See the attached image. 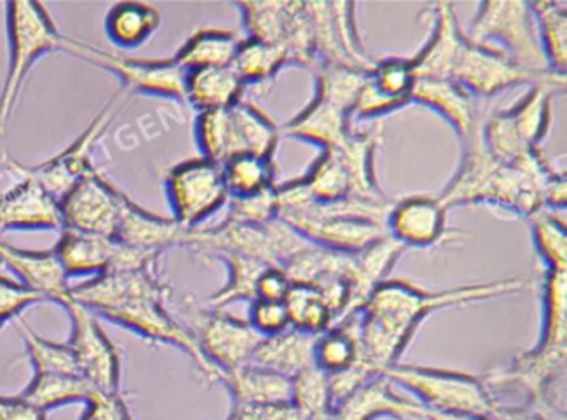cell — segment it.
<instances>
[{
	"label": "cell",
	"instance_id": "cell-37",
	"mask_svg": "<svg viewBox=\"0 0 567 420\" xmlns=\"http://www.w3.org/2000/svg\"><path fill=\"white\" fill-rule=\"evenodd\" d=\"M566 273L544 271L540 283L543 326L536 349L567 350Z\"/></svg>",
	"mask_w": 567,
	"mask_h": 420
},
{
	"label": "cell",
	"instance_id": "cell-8",
	"mask_svg": "<svg viewBox=\"0 0 567 420\" xmlns=\"http://www.w3.org/2000/svg\"><path fill=\"white\" fill-rule=\"evenodd\" d=\"M470 41L476 44H496L497 51L509 61L534 74H546L549 71L536 21L529 2L523 0H486L481 2L473 22L470 25Z\"/></svg>",
	"mask_w": 567,
	"mask_h": 420
},
{
	"label": "cell",
	"instance_id": "cell-32",
	"mask_svg": "<svg viewBox=\"0 0 567 420\" xmlns=\"http://www.w3.org/2000/svg\"><path fill=\"white\" fill-rule=\"evenodd\" d=\"M403 251L404 248L393 238L384 237L367 250L353 254L351 273L348 276L353 314L360 313L370 294L388 280V274L393 270Z\"/></svg>",
	"mask_w": 567,
	"mask_h": 420
},
{
	"label": "cell",
	"instance_id": "cell-29",
	"mask_svg": "<svg viewBox=\"0 0 567 420\" xmlns=\"http://www.w3.org/2000/svg\"><path fill=\"white\" fill-rule=\"evenodd\" d=\"M315 343L317 336L290 327L275 336L261 337L250 364L291 379L301 370L315 366Z\"/></svg>",
	"mask_w": 567,
	"mask_h": 420
},
{
	"label": "cell",
	"instance_id": "cell-53",
	"mask_svg": "<svg viewBox=\"0 0 567 420\" xmlns=\"http://www.w3.org/2000/svg\"><path fill=\"white\" fill-rule=\"evenodd\" d=\"M291 281L281 267H265L257 283V300L281 301L290 293Z\"/></svg>",
	"mask_w": 567,
	"mask_h": 420
},
{
	"label": "cell",
	"instance_id": "cell-18",
	"mask_svg": "<svg viewBox=\"0 0 567 420\" xmlns=\"http://www.w3.org/2000/svg\"><path fill=\"white\" fill-rule=\"evenodd\" d=\"M0 264H4L18 277L16 281L38 294L44 303L64 307L71 301L72 286L54 248L22 250L0 237Z\"/></svg>",
	"mask_w": 567,
	"mask_h": 420
},
{
	"label": "cell",
	"instance_id": "cell-48",
	"mask_svg": "<svg viewBox=\"0 0 567 420\" xmlns=\"http://www.w3.org/2000/svg\"><path fill=\"white\" fill-rule=\"evenodd\" d=\"M44 303L38 294L19 281L0 276V329L12 319H19L28 307Z\"/></svg>",
	"mask_w": 567,
	"mask_h": 420
},
{
	"label": "cell",
	"instance_id": "cell-6",
	"mask_svg": "<svg viewBox=\"0 0 567 420\" xmlns=\"http://www.w3.org/2000/svg\"><path fill=\"white\" fill-rule=\"evenodd\" d=\"M381 376L410 392L427 410L474 413L493 419L499 407L483 376L466 370L398 363Z\"/></svg>",
	"mask_w": 567,
	"mask_h": 420
},
{
	"label": "cell",
	"instance_id": "cell-31",
	"mask_svg": "<svg viewBox=\"0 0 567 420\" xmlns=\"http://www.w3.org/2000/svg\"><path fill=\"white\" fill-rule=\"evenodd\" d=\"M313 364L318 369L323 370L328 377L348 372V370L357 369V367L367 369L363 363V350H361L358 314L334 324L330 329L317 336Z\"/></svg>",
	"mask_w": 567,
	"mask_h": 420
},
{
	"label": "cell",
	"instance_id": "cell-36",
	"mask_svg": "<svg viewBox=\"0 0 567 420\" xmlns=\"http://www.w3.org/2000/svg\"><path fill=\"white\" fill-rule=\"evenodd\" d=\"M291 183L307 200L317 201V203L358 198L347 168L341 164L338 155L331 150L321 151L320 157L308 168L307 174L303 177L293 178Z\"/></svg>",
	"mask_w": 567,
	"mask_h": 420
},
{
	"label": "cell",
	"instance_id": "cell-19",
	"mask_svg": "<svg viewBox=\"0 0 567 420\" xmlns=\"http://www.w3.org/2000/svg\"><path fill=\"white\" fill-rule=\"evenodd\" d=\"M14 187L0 193V237L8 231H62L61 208L41 183L18 175Z\"/></svg>",
	"mask_w": 567,
	"mask_h": 420
},
{
	"label": "cell",
	"instance_id": "cell-25",
	"mask_svg": "<svg viewBox=\"0 0 567 420\" xmlns=\"http://www.w3.org/2000/svg\"><path fill=\"white\" fill-rule=\"evenodd\" d=\"M411 104L430 108L450 124L463 141L473 134L481 120L476 101L453 81L416 78L411 88Z\"/></svg>",
	"mask_w": 567,
	"mask_h": 420
},
{
	"label": "cell",
	"instance_id": "cell-4",
	"mask_svg": "<svg viewBox=\"0 0 567 420\" xmlns=\"http://www.w3.org/2000/svg\"><path fill=\"white\" fill-rule=\"evenodd\" d=\"M529 92L506 111L481 120V140L496 160L516 165L539 150L553 122V98L566 91V75L529 85Z\"/></svg>",
	"mask_w": 567,
	"mask_h": 420
},
{
	"label": "cell",
	"instance_id": "cell-41",
	"mask_svg": "<svg viewBox=\"0 0 567 420\" xmlns=\"http://www.w3.org/2000/svg\"><path fill=\"white\" fill-rule=\"evenodd\" d=\"M221 167L230 198L254 197L277 185V165L274 158L241 155Z\"/></svg>",
	"mask_w": 567,
	"mask_h": 420
},
{
	"label": "cell",
	"instance_id": "cell-44",
	"mask_svg": "<svg viewBox=\"0 0 567 420\" xmlns=\"http://www.w3.org/2000/svg\"><path fill=\"white\" fill-rule=\"evenodd\" d=\"M19 334L24 340L25 354L34 367V374H79L78 364L68 343H54L39 336L21 317Z\"/></svg>",
	"mask_w": 567,
	"mask_h": 420
},
{
	"label": "cell",
	"instance_id": "cell-50",
	"mask_svg": "<svg viewBox=\"0 0 567 420\" xmlns=\"http://www.w3.org/2000/svg\"><path fill=\"white\" fill-rule=\"evenodd\" d=\"M248 323L261 337L275 336L290 329L285 301L255 300L250 303Z\"/></svg>",
	"mask_w": 567,
	"mask_h": 420
},
{
	"label": "cell",
	"instance_id": "cell-39",
	"mask_svg": "<svg viewBox=\"0 0 567 420\" xmlns=\"http://www.w3.org/2000/svg\"><path fill=\"white\" fill-rule=\"evenodd\" d=\"M536 21L540 48L550 72L566 75L567 9L559 2H529Z\"/></svg>",
	"mask_w": 567,
	"mask_h": 420
},
{
	"label": "cell",
	"instance_id": "cell-1",
	"mask_svg": "<svg viewBox=\"0 0 567 420\" xmlns=\"http://www.w3.org/2000/svg\"><path fill=\"white\" fill-rule=\"evenodd\" d=\"M527 287L529 281L520 277L437 291L424 290L406 280L383 281L358 313L364 366L373 376H381L401 363L421 324L437 311L513 296Z\"/></svg>",
	"mask_w": 567,
	"mask_h": 420
},
{
	"label": "cell",
	"instance_id": "cell-46",
	"mask_svg": "<svg viewBox=\"0 0 567 420\" xmlns=\"http://www.w3.org/2000/svg\"><path fill=\"white\" fill-rule=\"evenodd\" d=\"M371 84L378 92L390 98L408 102L411 105V88L414 85L410 59H383L377 61L370 72Z\"/></svg>",
	"mask_w": 567,
	"mask_h": 420
},
{
	"label": "cell",
	"instance_id": "cell-10",
	"mask_svg": "<svg viewBox=\"0 0 567 420\" xmlns=\"http://www.w3.org/2000/svg\"><path fill=\"white\" fill-rule=\"evenodd\" d=\"M128 95L131 94L122 91V88L115 92L109 98L107 104L99 112L97 117L91 122V125L64 151L55 155L51 160L29 167V165L21 164L11 155L2 151L0 154V165L14 177H18V175L31 177L32 180L41 183L52 197L61 200L74 185H78L82 178L87 177L89 174L95 170L94 161H92L95 147H97L101 138L107 134L109 127L114 124L118 114L117 105L121 104L122 98L128 97Z\"/></svg>",
	"mask_w": 567,
	"mask_h": 420
},
{
	"label": "cell",
	"instance_id": "cell-51",
	"mask_svg": "<svg viewBox=\"0 0 567 420\" xmlns=\"http://www.w3.org/2000/svg\"><path fill=\"white\" fill-rule=\"evenodd\" d=\"M81 420H134L127 400L122 392H99L91 402L85 403Z\"/></svg>",
	"mask_w": 567,
	"mask_h": 420
},
{
	"label": "cell",
	"instance_id": "cell-27",
	"mask_svg": "<svg viewBox=\"0 0 567 420\" xmlns=\"http://www.w3.org/2000/svg\"><path fill=\"white\" fill-rule=\"evenodd\" d=\"M280 137L278 125L254 102L244 98L228 108V161L241 155L274 158Z\"/></svg>",
	"mask_w": 567,
	"mask_h": 420
},
{
	"label": "cell",
	"instance_id": "cell-55",
	"mask_svg": "<svg viewBox=\"0 0 567 420\" xmlns=\"http://www.w3.org/2000/svg\"><path fill=\"white\" fill-rule=\"evenodd\" d=\"M494 420H556L550 417L543 416L536 410L527 409L519 406H499L494 412Z\"/></svg>",
	"mask_w": 567,
	"mask_h": 420
},
{
	"label": "cell",
	"instance_id": "cell-49",
	"mask_svg": "<svg viewBox=\"0 0 567 420\" xmlns=\"http://www.w3.org/2000/svg\"><path fill=\"white\" fill-rule=\"evenodd\" d=\"M408 102L398 101V98H390L381 94L371 84L370 75H368L367 84L361 88L358 95L357 104L351 111V124L361 120H374V118L384 117V115L394 114L406 107Z\"/></svg>",
	"mask_w": 567,
	"mask_h": 420
},
{
	"label": "cell",
	"instance_id": "cell-20",
	"mask_svg": "<svg viewBox=\"0 0 567 420\" xmlns=\"http://www.w3.org/2000/svg\"><path fill=\"white\" fill-rule=\"evenodd\" d=\"M423 416L424 407L394 392L383 376L367 380L328 410V420H423Z\"/></svg>",
	"mask_w": 567,
	"mask_h": 420
},
{
	"label": "cell",
	"instance_id": "cell-14",
	"mask_svg": "<svg viewBox=\"0 0 567 420\" xmlns=\"http://www.w3.org/2000/svg\"><path fill=\"white\" fill-rule=\"evenodd\" d=\"M557 75L556 72L534 74L514 64L497 49L476 44L466 38L451 81L456 82L474 101H489L513 87L534 85ZM564 75V74H560Z\"/></svg>",
	"mask_w": 567,
	"mask_h": 420
},
{
	"label": "cell",
	"instance_id": "cell-2",
	"mask_svg": "<svg viewBox=\"0 0 567 420\" xmlns=\"http://www.w3.org/2000/svg\"><path fill=\"white\" fill-rule=\"evenodd\" d=\"M171 296L172 286L162 277L161 267L112 271L72 286V297L94 316L151 343L177 347L194 360L207 384H217V370L202 356L190 330L168 311Z\"/></svg>",
	"mask_w": 567,
	"mask_h": 420
},
{
	"label": "cell",
	"instance_id": "cell-21",
	"mask_svg": "<svg viewBox=\"0 0 567 420\" xmlns=\"http://www.w3.org/2000/svg\"><path fill=\"white\" fill-rule=\"evenodd\" d=\"M447 210L440 198L413 195L391 204L386 214L388 237L406 248H431L446 233Z\"/></svg>",
	"mask_w": 567,
	"mask_h": 420
},
{
	"label": "cell",
	"instance_id": "cell-30",
	"mask_svg": "<svg viewBox=\"0 0 567 420\" xmlns=\"http://www.w3.org/2000/svg\"><path fill=\"white\" fill-rule=\"evenodd\" d=\"M244 82L231 67L202 69L185 77V102L198 114L227 111L244 101Z\"/></svg>",
	"mask_w": 567,
	"mask_h": 420
},
{
	"label": "cell",
	"instance_id": "cell-16",
	"mask_svg": "<svg viewBox=\"0 0 567 420\" xmlns=\"http://www.w3.org/2000/svg\"><path fill=\"white\" fill-rule=\"evenodd\" d=\"M54 251L69 280L132 270L137 264V251L134 248L102 234L62 230Z\"/></svg>",
	"mask_w": 567,
	"mask_h": 420
},
{
	"label": "cell",
	"instance_id": "cell-5",
	"mask_svg": "<svg viewBox=\"0 0 567 420\" xmlns=\"http://www.w3.org/2000/svg\"><path fill=\"white\" fill-rule=\"evenodd\" d=\"M62 38L44 4L35 0L9 2V67L0 92V137L8 134L32 69L44 55L61 52Z\"/></svg>",
	"mask_w": 567,
	"mask_h": 420
},
{
	"label": "cell",
	"instance_id": "cell-23",
	"mask_svg": "<svg viewBox=\"0 0 567 420\" xmlns=\"http://www.w3.org/2000/svg\"><path fill=\"white\" fill-rule=\"evenodd\" d=\"M235 6L240 11L247 39L280 45L285 51L297 39V34H300V29L307 21L305 2L245 0Z\"/></svg>",
	"mask_w": 567,
	"mask_h": 420
},
{
	"label": "cell",
	"instance_id": "cell-7",
	"mask_svg": "<svg viewBox=\"0 0 567 420\" xmlns=\"http://www.w3.org/2000/svg\"><path fill=\"white\" fill-rule=\"evenodd\" d=\"M308 244L277 218L265 227L225 220L217 227L195 228L185 233L182 248L202 260H217L221 254H240L267 266L281 267Z\"/></svg>",
	"mask_w": 567,
	"mask_h": 420
},
{
	"label": "cell",
	"instance_id": "cell-22",
	"mask_svg": "<svg viewBox=\"0 0 567 420\" xmlns=\"http://www.w3.org/2000/svg\"><path fill=\"white\" fill-rule=\"evenodd\" d=\"M431 14V35L424 48L410 59L414 81L416 78H437L451 81L454 64L461 48L466 41V34L461 31L454 14L453 4L437 2L427 9Z\"/></svg>",
	"mask_w": 567,
	"mask_h": 420
},
{
	"label": "cell",
	"instance_id": "cell-38",
	"mask_svg": "<svg viewBox=\"0 0 567 420\" xmlns=\"http://www.w3.org/2000/svg\"><path fill=\"white\" fill-rule=\"evenodd\" d=\"M217 261L227 266V283L208 297L205 306L210 309L224 311L225 307L235 303H254L257 300L258 277L264 273L267 264L240 254H221Z\"/></svg>",
	"mask_w": 567,
	"mask_h": 420
},
{
	"label": "cell",
	"instance_id": "cell-9",
	"mask_svg": "<svg viewBox=\"0 0 567 420\" xmlns=\"http://www.w3.org/2000/svg\"><path fill=\"white\" fill-rule=\"evenodd\" d=\"M61 52L114 75L127 94L185 102L187 74L175 64L174 59L131 57L71 35L62 38Z\"/></svg>",
	"mask_w": 567,
	"mask_h": 420
},
{
	"label": "cell",
	"instance_id": "cell-12",
	"mask_svg": "<svg viewBox=\"0 0 567 420\" xmlns=\"http://www.w3.org/2000/svg\"><path fill=\"white\" fill-rule=\"evenodd\" d=\"M164 185L172 220L187 231L200 228L230 201L224 167L208 158H190L174 165L165 175Z\"/></svg>",
	"mask_w": 567,
	"mask_h": 420
},
{
	"label": "cell",
	"instance_id": "cell-34",
	"mask_svg": "<svg viewBox=\"0 0 567 420\" xmlns=\"http://www.w3.org/2000/svg\"><path fill=\"white\" fill-rule=\"evenodd\" d=\"M161 25V12L154 6L134 0L115 4L104 21L109 41L122 51H135L147 44Z\"/></svg>",
	"mask_w": 567,
	"mask_h": 420
},
{
	"label": "cell",
	"instance_id": "cell-33",
	"mask_svg": "<svg viewBox=\"0 0 567 420\" xmlns=\"http://www.w3.org/2000/svg\"><path fill=\"white\" fill-rule=\"evenodd\" d=\"M240 44L241 39L228 29H200L182 44L172 59L185 74L202 69L231 67Z\"/></svg>",
	"mask_w": 567,
	"mask_h": 420
},
{
	"label": "cell",
	"instance_id": "cell-24",
	"mask_svg": "<svg viewBox=\"0 0 567 420\" xmlns=\"http://www.w3.org/2000/svg\"><path fill=\"white\" fill-rule=\"evenodd\" d=\"M185 233L187 230H184L177 221L145 210L122 191L118 220L112 237L118 243L137 248V250L165 254V251L171 248H182Z\"/></svg>",
	"mask_w": 567,
	"mask_h": 420
},
{
	"label": "cell",
	"instance_id": "cell-45",
	"mask_svg": "<svg viewBox=\"0 0 567 420\" xmlns=\"http://www.w3.org/2000/svg\"><path fill=\"white\" fill-rule=\"evenodd\" d=\"M291 406L305 420L328 412L333 407L330 377L317 366L308 367L291 377Z\"/></svg>",
	"mask_w": 567,
	"mask_h": 420
},
{
	"label": "cell",
	"instance_id": "cell-15",
	"mask_svg": "<svg viewBox=\"0 0 567 420\" xmlns=\"http://www.w3.org/2000/svg\"><path fill=\"white\" fill-rule=\"evenodd\" d=\"M121 197V188L95 168L59 200L64 230L114 237Z\"/></svg>",
	"mask_w": 567,
	"mask_h": 420
},
{
	"label": "cell",
	"instance_id": "cell-28",
	"mask_svg": "<svg viewBox=\"0 0 567 420\" xmlns=\"http://www.w3.org/2000/svg\"><path fill=\"white\" fill-rule=\"evenodd\" d=\"M217 384L227 389L231 406H281L291 403V379L264 367L247 364L221 372Z\"/></svg>",
	"mask_w": 567,
	"mask_h": 420
},
{
	"label": "cell",
	"instance_id": "cell-26",
	"mask_svg": "<svg viewBox=\"0 0 567 420\" xmlns=\"http://www.w3.org/2000/svg\"><path fill=\"white\" fill-rule=\"evenodd\" d=\"M351 112L337 102L315 95L303 111L298 112L285 135L293 140L317 145L320 150H334L351 134Z\"/></svg>",
	"mask_w": 567,
	"mask_h": 420
},
{
	"label": "cell",
	"instance_id": "cell-56",
	"mask_svg": "<svg viewBox=\"0 0 567 420\" xmlns=\"http://www.w3.org/2000/svg\"><path fill=\"white\" fill-rule=\"evenodd\" d=\"M423 420H494L491 417L474 416L464 412H440V410L424 409Z\"/></svg>",
	"mask_w": 567,
	"mask_h": 420
},
{
	"label": "cell",
	"instance_id": "cell-35",
	"mask_svg": "<svg viewBox=\"0 0 567 420\" xmlns=\"http://www.w3.org/2000/svg\"><path fill=\"white\" fill-rule=\"evenodd\" d=\"M97 393L99 390L79 374H34V379L18 396L48 413L72 403H89Z\"/></svg>",
	"mask_w": 567,
	"mask_h": 420
},
{
	"label": "cell",
	"instance_id": "cell-17",
	"mask_svg": "<svg viewBox=\"0 0 567 420\" xmlns=\"http://www.w3.org/2000/svg\"><path fill=\"white\" fill-rule=\"evenodd\" d=\"M307 243L337 253L354 254L388 237L380 221L350 217H278Z\"/></svg>",
	"mask_w": 567,
	"mask_h": 420
},
{
	"label": "cell",
	"instance_id": "cell-3",
	"mask_svg": "<svg viewBox=\"0 0 567 420\" xmlns=\"http://www.w3.org/2000/svg\"><path fill=\"white\" fill-rule=\"evenodd\" d=\"M483 120V117H481ZM481 120L464 140V154L440 201L444 208L491 204L519 218L546 210L544 198L564 178L543 151L519 165L496 160L481 140Z\"/></svg>",
	"mask_w": 567,
	"mask_h": 420
},
{
	"label": "cell",
	"instance_id": "cell-13",
	"mask_svg": "<svg viewBox=\"0 0 567 420\" xmlns=\"http://www.w3.org/2000/svg\"><path fill=\"white\" fill-rule=\"evenodd\" d=\"M62 309L71 319V339L68 340L79 374L99 392H122V357L111 337L107 336L97 316L71 297Z\"/></svg>",
	"mask_w": 567,
	"mask_h": 420
},
{
	"label": "cell",
	"instance_id": "cell-52",
	"mask_svg": "<svg viewBox=\"0 0 567 420\" xmlns=\"http://www.w3.org/2000/svg\"><path fill=\"white\" fill-rule=\"evenodd\" d=\"M224 420H305L291 403L281 406H231Z\"/></svg>",
	"mask_w": 567,
	"mask_h": 420
},
{
	"label": "cell",
	"instance_id": "cell-54",
	"mask_svg": "<svg viewBox=\"0 0 567 420\" xmlns=\"http://www.w3.org/2000/svg\"><path fill=\"white\" fill-rule=\"evenodd\" d=\"M48 413L16 396H0V420H48Z\"/></svg>",
	"mask_w": 567,
	"mask_h": 420
},
{
	"label": "cell",
	"instance_id": "cell-43",
	"mask_svg": "<svg viewBox=\"0 0 567 420\" xmlns=\"http://www.w3.org/2000/svg\"><path fill=\"white\" fill-rule=\"evenodd\" d=\"M530 230L544 271L566 273L567 233L563 218L557 217L556 211H539L530 218Z\"/></svg>",
	"mask_w": 567,
	"mask_h": 420
},
{
	"label": "cell",
	"instance_id": "cell-42",
	"mask_svg": "<svg viewBox=\"0 0 567 420\" xmlns=\"http://www.w3.org/2000/svg\"><path fill=\"white\" fill-rule=\"evenodd\" d=\"M288 321L291 329L320 336L334 324L333 314L320 291L305 284H291L290 293L285 297Z\"/></svg>",
	"mask_w": 567,
	"mask_h": 420
},
{
	"label": "cell",
	"instance_id": "cell-40",
	"mask_svg": "<svg viewBox=\"0 0 567 420\" xmlns=\"http://www.w3.org/2000/svg\"><path fill=\"white\" fill-rule=\"evenodd\" d=\"M290 65L287 51L280 45L245 39L238 48L231 69L237 72L245 87L267 84Z\"/></svg>",
	"mask_w": 567,
	"mask_h": 420
},
{
	"label": "cell",
	"instance_id": "cell-11",
	"mask_svg": "<svg viewBox=\"0 0 567 420\" xmlns=\"http://www.w3.org/2000/svg\"><path fill=\"white\" fill-rule=\"evenodd\" d=\"M181 323L190 330L202 356L218 376L250 364L261 340L248 321L200 306L188 297L181 307Z\"/></svg>",
	"mask_w": 567,
	"mask_h": 420
},
{
	"label": "cell",
	"instance_id": "cell-47",
	"mask_svg": "<svg viewBox=\"0 0 567 420\" xmlns=\"http://www.w3.org/2000/svg\"><path fill=\"white\" fill-rule=\"evenodd\" d=\"M275 187L264 193L254 195V197L230 198L225 220L251 224V227H265V224L277 220L278 203Z\"/></svg>",
	"mask_w": 567,
	"mask_h": 420
}]
</instances>
